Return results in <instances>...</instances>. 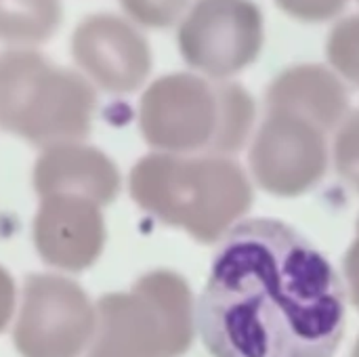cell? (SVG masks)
Listing matches in <instances>:
<instances>
[{
	"instance_id": "1",
	"label": "cell",
	"mask_w": 359,
	"mask_h": 357,
	"mask_svg": "<svg viewBox=\"0 0 359 357\" xmlns=\"http://www.w3.org/2000/svg\"><path fill=\"white\" fill-rule=\"evenodd\" d=\"M196 326L212 357H332L345 332L343 284L290 225L242 221L212 259Z\"/></svg>"
},
{
	"instance_id": "2",
	"label": "cell",
	"mask_w": 359,
	"mask_h": 357,
	"mask_svg": "<svg viewBox=\"0 0 359 357\" xmlns=\"http://www.w3.org/2000/svg\"><path fill=\"white\" fill-rule=\"evenodd\" d=\"M128 189L139 208L202 244L223 240L252 206V185L227 156L147 154L133 166Z\"/></svg>"
},
{
	"instance_id": "3",
	"label": "cell",
	"mask_w": 359,
	"mask_h": 357,
	"mask_svg": "<svg viewBox=\"0 0 359 357\" xmlns=\"http://www.w3.org/2000/svg\"><path fill=\"white\" fill-rule=\"evenodd\" d=\"M97 107L95 86L40 50H0V128L36 147L80 143Z\"/></svg>"
},
{
	"instance_id": "4",
	"label": "cell",
	"mask_w": 359,
	"mask_h": 357,
	"mask_svg": "<svg viewBox=\"0 0 359 357\" xmlns=\"http://www.w3.org/2000/svg\"><path fill=\"white\" fill-rule=\"evenodd\" d=\"M95 309L88 357H181L194 343V297L175 271H149L128 292L103 295Z\"/></svg>"
},
{
	"instance_id": "5",
	"label": "cell",
	"mask_w": 359,
	"mask_h": 357,
	"mask_svg": "<svg viewBox=\"0 0 359 357\" xmlns=\"http://www.w3.org/2000/svg\"><path fill=\"white\" fill-rule=\"evenodd\" d=\"M139 128L147 145L177 156H221V80L177 72L154 80L139 103Z\"/></svg>"
},
{
	"instance_id": "6",
	"label": "cell",
	"mask_w": 359,
	"mask_h": 357,
	"mask_svg": "<svg viewBox=\"0 0 359 357\" xmlns=\"http://www.w3.org/2000/svg\"><path fill=\"white\" fill-rule=\"evenodd\" d=\"M97 309L80 284L57 274L23 282L13 345L21 357H80L93 343Z\"/></svg>"
},
{
	"instance_id": "7",
	"label": "cell",
	"mask_w": 359,
	"mask_h": 357,
	"mask_svg": "<svg viewBox=\"0 0 359 357\" xmlns=\"http://www.w3.org/2000/svg\"><path fill=\"white\" fill-rule=\"evenodd\" d=\"M263 46V13L252 0H196L179 25L183 59L212 80L250 65Z\"/></svg>"
},
{
	"instance_id": "8",
	"label": "cell",
	"mask_w": 359,
	"mask_h": 357,
	"mask_svg": "<svg viewBox=\"0 0 359 357\" xmlns=\"http://www.w3.org/2000/svg\"><path fill=\"white\" fill-rule=\"evenodd\" d=\"M261 189L294 198L316 187L328 168L326 133L290 112L267 109L248 154Z\"/></svg>"
},
{
	"instance_id": "9",
	"label": "cell",
	"mask_w": 359,
	"mask_h": 357,
	"mask_svg": "<svg viewBox=\"0 0 359 357\" xmlns=\"http://www.w3.org/2000/svg\"><path fill=\"white\" fill-rule=\"evenodd\" d=\"M72 57L93 86L111 95L137 90L151 72L147 38L135 23L114 13H95L76 25Z\"/></svg>"
},
{
	"instance_id": "10",
	"label": "cell",
	"mask_w": 359,
	"mask_h": 357,
	"mask_svg": "<svg viewBox=\"0 0 359 357\" xmlns=\"http://www.w3.org/2000/svg\"><path fill=\"white\" fill-rule=\"evenodd\" d=\"M32 238L48 267L80 274L95 265L105 246L101 206L76 194H48L40 198Z\"/></svg>"
},
{
	"instance_id": "11",
	"label": "cell",
	"mask_w": 359,
	"mask_h": 357,
	"mask_svg": "<svg viewBox=\"0 0 359 357\" xmlns=\"http://www.w3.org/2000/svg\"><path fill=\"white\" fill-rule=\"evenodd\" d=\"M120 183L114 160L84 143L44 147L34 164V189L40 198L48 194H76L107 206L118 198Z\"/></svg>"
},
{
	"instance_id": "12",
	"label": "cell",
	"mask_w": 359,
	"mask_h": 357,
	"mask_svg": "<svg viewBox=\"0 0 359 357\" xmlns=\"http://www.w3.org/2000/svg\"><path fill=\"white\" fill-rule=\"evenodd\" d=\"M267 109H282L307 118L324 133L337 130L349 112V93L339 74L318 63H303L282 72L267 88Z\"/></svg>"
},
{
	"instance_id": "13",
	"label": "cell",
	"mask_w": 359,
	"mask_h": 357,
	"mask_svg": "<svg viewBox=\"0 0 359 357\" xmlns=\"http://www.w3.org/2000/svg\"><path fill=\"white\" fill-rule=\"evenodd\" d=\"M61 0H0V42L32 48L59 29Z\"/></svg>"
},
{
	"instance_id": "14",
	"label": "cell",
	"mask_w": 359,
	"mask_h": 357,
	"mask_svg": "<svg viewBox=\"0 0 359 357\" xmlns=\"http://www.w3.org/2000/svg\"><path fill=\"white\" fill-rule=\"evenodd\" d=\"M326 53L332 67L359 86V15L345 17L332 27Z\"/></svg>"
},
{
	"instance_id": "15",
	"label": "cell",
	"mask_w": 359,
	"mask_h": 357,
	"mask_svg": "<svg viewBox=\"0 0 359 357\" xmlns=\"http://www.w3.org/2000/svg\"><path fill=\"white\" fill-rule=\"evenodd\" d=\"M334 166L339 177L359 194V109L351 112L337 128Z\"/></svg>"
},
{
	"instance_id": "16",
	"label": "cell",
	"mask_w": 359,
	"mask_h": 357,
	"mask_svg": "<svg viewBox=\"0 0 359 357\" xmlns=\"http://www.w3.org/2000/svg\"><path fill=\"white\" fill-rule=\"evenodd\" d=\"M126 15L145 27H170L189 8V0H120Z\"/></svg>"
},
{
	"instance_id": "17",
	"label": "cell",
	"mask_w": 359,
	"mask_h": 357,
	"mask_svg": "<svg viewBox=\"0 0 359 357\" xmlns=\"http://www.w3.org/2000/svg\"><path fill=\"white\" fill-rule=\"evenodd\" d=\"M288 15L305 21H324L343 11L347 0H276Z\"/></svg>"
},
{
	"instance_id": "18",
	"label": "cell",
	"mask_w": 359,
	"mask_h": 357,
	"mask_svg": "<svg viewBox=\"0 0 359 357\" xmlns=\"http://www.w3.org/2000/svg\"><path fill=\"white\" fill-rule=\"evenodd\" d=\"M15 301H17V290H15V280L11 274L0 265V335L6 330L8 322L13 320L15 314Z\"/></svg>"
},
{
	"instance_id": "19",
	"label": "cell",
	"mask_w": 359,
	"mask_h": 357,
	"mask_svg": "<svg viewBox=\"0 0 359 357\" xmlns=\"http://www.w3.org/2000/svg\"><path fill=\"white\" fill-rule=\"evenodd\" d=\"M345 280L349 288L351 303L359 309V219H358V236L351 242L347 255H345Z\"/></svg>"
},
{
	"instance_id": "20",
	"label": "cell",
	"mask_w": 359,
	"mask_h": 357,
	"mask_svg": "<svg viewBox=\"0 0 359 357\" xmlns=\"http://www.w3.org/2000/svg\"><path fill=\"white\" fill-rule=\"evenodd\" d=\"M351 357H359V339H358V343H355V347H353V353H351Z\"/></svg>"
}]
</instances>
